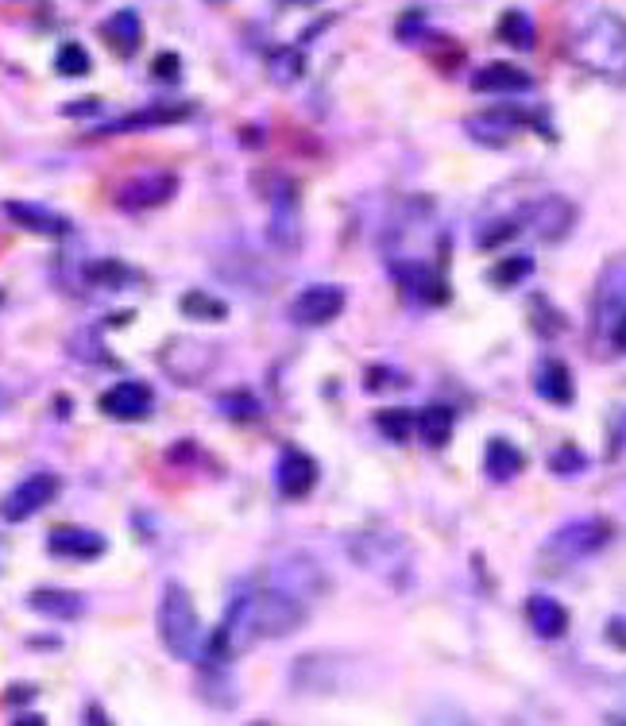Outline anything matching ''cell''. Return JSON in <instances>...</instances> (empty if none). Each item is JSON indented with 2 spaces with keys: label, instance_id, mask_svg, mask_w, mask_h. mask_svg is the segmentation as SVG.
Masks as SVG:
<instances>
[{
  "label": "cell",
  "instance_id": "cell-3",
  "mask_svg": "<svg viewBox=\"0 0 626 726\" xmlns=\"http://www.w3.org/2000/svg\"><path fill=\"white\" fill-rule=\"evenodd\" d=\"M592 344L603 360L626 355V255L603 263L592 298Z\"/></svg>",
  "mask_w": 626,
  "mask_h": 726
},
{
  "label": "cell",
  "instance_id": "cell-27",
  "mask_svg": "<svg viewBox=\"0 0 626 726\" xmlns=\"http://www.w3.org/2000/svg\"><path fill=\"white\" fill-rule=\"evenodd\" d=\"M495 35H499L503 43H510V47L518 51H530L534 47V20L526 9H507L499 16V28H495Z\"/></svg>",
  "mask_w": 626,
  "mask_h": 726
},
{
  "label": "cell",
  "instance_id": "cell-31",
  "mask_svg": "<svg viewBox=\"0 0 626 726\" xmlns=\"http://www.w3.org/2000/svg\"><path fill=\"white\" fill-rule=\"evenodd\" d=\"M375 429H380L387 441L403 444L414 433V414L410 410H380L375 414Z\"/></svg>",
  "mask_w": 626,
  "mask_h": 726
},
{
  "label": "cell",
  "instance_id": "cell-23",
  "mask_svg": "<svg viewBox=\"0 0 626 726\" xmlns=\"http://www.w3.org/2000/svg\"><path fill=\"white\" fill-rule=\"evenodd\" d=\"M572 206L561 198H549L541 201V206H530V221H526V229H534L541 240H561L564 232L572 229Z\"/></svg>",
  "mask_w": 626,
  "mask_h": 726
},
{
  "label": "cell",
  "instance_id": "cell-8",
  "mask_svg": "<svg viewBox=\"0 0 626 726\" xmlns=\"http://www.w3.org/2000/svg\"><path fill=\"white\" fill-rule=\"evenodd\" d=\"M178 194V174H140V178H128L112 194V206L120 213H147V209L167 206Z\"/></svg>",
  "mask_w": 626,
  "mask_h": 726
},
{
  "label": "cell",
  "instance_id": "cell-22",
  "mask_svg": "<svg viewBox=\"0 0 626 726\" xmlns=\"http://www.w3.org/2000/svg\"><path fill=\"white\" fill-rule=\"evenodd\" d=\"M101 35H105V43H109L112 55L132 58L135 51H140V43H143V24H140V16H135L132 9H120L101 24Z\"/></svg>",
  "mask_w": 626,
  "mask_h": 726
},
{
  "label": "cell",
  "instance_id": "cell-5",
  "mask_svg": "<svg viewBox=\"0 0 626 726\" xmlns=\"http://www.w3.org/2000/svg\"><path fill=\"white\" fill-rule=\"evenodd\" d=\"M349 557L356 569L380 576L391 587H410L414 580V549L403 534H391V529H360L349 537Z\"/></svg>",
  "mask_w": 626,
  "mask_h": 726
},
{
  "label": "cell",
  "instance_id": "cell-4",
  "mask_svg": "<svg viewBox=\"0 0 626 726\" xmlns=\"http://www.w3.org/2000/svg\"><path fill=\"white\" fill-rule=\"evenodd\" d=\"M155 626H160V641L171 657H178V661H201L206 657L209 630L201 626V615L194 607L190 592L183 584H175V580L163 587Z\"/></svg>",
  "mask_w": 626,
  "mask_h": 726
},
{
  "label": "cell",
  "instance_id": "cell-18",
  "mask_svg": "<svg viewBox=\"0 0 626 726\" xmlns=\"http://www.w3.org/2000/svg\"><path fill=\"white\" fill-rule=\"evenodd\" d=\"M28 607L43 618H58V623H74V618L86 615V595L66 592V587H35L28 595Z\"/></svg>",
  "mask_w": 626,
  "mask_h": 726
},
{
  "label": "cell",
  "instance_id": "cell-39",
  "mask_svg": "<svg viewBox=\"0 0 626 726\" xmlns=\"http://www.w3.org/2000/svg\"><path fill=\"white\" fill-rule=\"evenodd\" d=\"M278 4H290V9H298L301 4V9H306V4H318V0H278Z\"/></svg>",
  "mask_w": 626,
  "mask_h": 726
},
{
  "label": "cell",
  "instance_id": "cell-34",
  "mask_svg": "<svg viewBox=\"0 0 626 726\" xmlns=\"http://www.w3.org/2000/svg\"><path fill=\"white\" fill-rule=\"evenodd\" d=\"M530 314H534V329H538V337H557V332H564V317L557 306H549L546 298H530Z\"/></svg>",
  "mask_w": 626,
  "mask_h": 726
},
{
  "label": "cell",
  "instance_id": "cell-26",
  "mask_svg": "<svg viewBox=\"0 0 626 726\" xmlns=\"http://www.w3.org/2000/svg\"><path fill=\"white\" fill-rule=\"evenodd\" d=\"M178 309H183V317H190V321H224V317H229V301H221L209 290H186Z\"/></svg>",
  "mask_w": 626,
  "mask_h": 726
},
{
  "label": "cell",
  "instance_id": "cell-1",
  "mask_svg": "<svg viewBox=\"0 0 626 726\" xmlns=\"http://www.w3.org/2000/svg\"><path fill=\"white\" fill-rule=\"evenodd\" d=\"M309 607H314V603H306L286 584H278L271 572L244 580V584L232 592L221 626L209 634L206 657H201V661L229 664V661H237V657H244L248 649L263 646V641L290 638L298 626H306Z\"/></svg>",
  "mask_w": 626,
  "mask_h": 726
},
{
  "label": "cell",
  "instance_id": "cell-20",
  "mask_svg": "<svg viewBox=\"0 0 626 726\" xmlns=\"http://www.w3.org/2000/svg\"><path fill=\"white\" fill-rule=\"evenodd\" d=\"M526 623H530V630L538 634V638L557 641L569 630V610H564V603H557L553 595L538 592L526 600Z\"/></svg>",
  "mask_w": 626,
  "mask_h": 726
},
{
  "label": "cell",
  "instance_id": "cell-30",
  "mask_svg": "<svg viewBox=\"0 0 626 726\" xmlns=\"http://www.w3.org/2000/svg\"><path fill=\"white\" fill-rule=\"evenodd\" d=\"M301 74H306V55H301L298 47H283L271 55V78H275L278 86H290Z\"/></svg>",
  "mask_w": 626,
  "mask_h": 726
},
{
  "label": "cell",
  "instance_id": "cell-2",
  "mask_svg": "<svg viewBox=\"0 0 626 726\" xmlns=\"http://www.w3.org/2000/svg\"><path fill=\"white\" fill-rule=\"evenodd\" d=\"M572 63L611 86H626V20L618 12H592L569 40Z\"/></svg>",
  "mask_w": 626,
  "mask_h": 726
},
{
  "label": "cell",
  "instance_id": "cell-38",
  "mask_svg": "<svg viewBox=\"0 0 626 726\" xmlns=\"http://www.w3.org/2000/svg\"><path fill=\"white\" fill-rule=\"evenodd\" d=\"M626 449V414L615 421V444H607V457H623Z\"/></svg>",
  "mask_w": 626,
  "mask_h": 726
},
{
  "label": "cell",
  "instance_id": "cell-11",
  "mask_svg": "<svg viewBox=\"0 0 626 726\" xmlns=\"http://www.w3.org/2000/svg\"><path fill=\"white\" fill-rule=\"evenodd\" d=\"M58 475L55 472H35V475H28L24 483H17L12 487V495L4 498V518L9 521H28V518H35V514L43 510L47 503H55V495H58Z\"/></svg>",
  "mask_w": 626,
  "mask_h": 726
},
{
  "label": "cell",
  "instance_id": "cell-17",
  "mask_svg": "<svg viewBox=\"0 0 626 726\" xmlns=\"http://www.w3.org/2000/svg\"><path fill=\"white\" fill-rule=\"evenodd\" d=\"M4 213H9L20 229L35 232V237H47V240H63V237H70L74 232L70 217L55 213V209H47V206H35V201H9Z\"/></svg>",
  "mask_w": 626,
  "mask_h": 726
},
{
  "label": "cell",
  "instance_id": "cell-12",
  "mask_svg": "<svg viewBox=\"0 0 626 726\" xmlns=\"http://www.w3.org/2000/svg\"><path fill=\"white\" fill-rule=\"evenodd\" d=\"M105 418L117 421H143L151 418V406H155V395H151L147 383L140 380H120L117 387H109L101 398H97Z\"/></svg>",
  "mask_w": 626,
  "mask_h": 726
},
{
  "label": "cell",
  "instance_id": "cell-21",
  "mask_svg": "<svg viewBox=\"0 0 626 726\" xmlns=\"http://www.w3.org/2000/svg\"><path fill=\"white\" fill-rule=\"evenodd\" d=\"M526 472V452L510 444L507 437H492L484 449V475L492 483H510Z\"/></svg>",
  "mask_w": 626,
  "mask_h": 726
},
{
  "label": "cell",
  "instance_id": "cell-33",
  "mask_svg": "<svg viewBox=\"0 0 626 726\" xmlns=\"http://www.w3.org/2000/svg\"><path fill=\"white\" fill-rule=\"evenodd\" d=\"M89 55H86V47L81 43H63L58 47V55H55V70L63 74V78H81V74H89Z\"/></svg>",
  "mask_w": 626,
  "mask_h": 726
},
{
  "label": "cell",
  "instance_id": "cell-15",
  "mask_svg": "<svg viewBox=\"0 0 626 726\" xmlns=\"http://www.w3.org/2000/svg\"><path fill=\"white\" fill-rule=\"evenodd\" d=\"M47 549L63 561H97V557H105L109 541L86 526H55L47 537Z\"/></svg>",
  "mask_w": 626,
  "mask_h": 726
},
{
  "label": "cell",
  "instance_id": "cell-32",
  "mask_svg": "<svg viewBox=\"0 0 626 726\" xmlns=\"http://www.w3.org/2000/svg\"><path fill=\"white\" fill-rule=\"evenodd\" d=\"M587 464L592 460L584 457V452L576 449V444H561V449L549 457V472L553 475H561V480H572V475H584L587 472Z\"/></svg>",
  "mask_w": 626,
  "mask_h": 726
},
{
  "label": "cell",
  "instance_id": "cell-16",
  "mask_svg": "<svg viewBox=\"0 0 626 726\" xmlns=\"http://www.w3.org/2000/svg\"><path fill=\"white\" fill-rule=\"evenodd\" d=\"M534 391L549 406H572V398H576L572 367L564 360H557V355H541L538 367H534Z\"/></svg>",
  "mask_w": 626,
  "mask_h": 726
},
{
  "label": "cell",
  "instance_id": "cell-35",
  "mask_svg": "<svg viewBox=\"0 0 626 726\" xmlns=\"http://www.w3.org/2000/svg\"><path fill=\"white\" fill-rule=\"evenodd\" d=\"M217 406H221V414L232 421H252V418H260V410H263L252 395H221L217 398Z\"/></svg>",
  "mask_w": 626,
  "mask_h": 726
},
{
  "label": "cell",
  "instance_id": "cell-9",
  "mask_svg": "<svg viewBox=\"0 0 626 726\" xmlns=\"http://www.w3.org/2000/svg\"><path fill=\"white\" fill-rule=\"evenodd\" d=\"M349 306V294L344 286L337 283H314L290 301V321L294 324H306V329H321V324L337 321Z\"/></svg>",
  "mask_w": 626,
  "mask_h": 726
},
{
  "label": "cell",
  "instance_id": "cell-40",
  "mask_svg": "<svg viewBox=\"0 0 626 726\" xmlns=\"http://www.w3.org/2000/svg\"><path fill=\"white\" fill-rule=\"evenodd\" d=\"M607 723H618V726H623V723H626V715H615V718H607Z\"/></svg>",
  "mask_w": 626,
  "mask_h": 726
},
{
  "label": "cell",
  "instance_id": "cell-10",
  "mask_svg": "<svg viewBox=\"0 0 626 726\" xmlns=\"http://www.w3.org/2000/svg\"><path fill=\"white\" fill-rule=\"evenodd\" d=\"M391 275L410 301H421V306H444L449 301V283L426 260H391Z\"/></svg>",
  "mask_w": 626,
  "mask_h": 726
},
{
  "label": "cell",
  "instance_id": "cell-29",
  "mask_svg": "<svg viewBox=\"0 0 626 726\" xmlns=\"http://www.w3.org/2000/svg\"><path fill=\"white\" fill-rule=\"evenodd\" d=\"M534 275V260L526 252H515V255H503L499 263L492 267V283L499 286V290H510V286L526 283V278Z\"/></svg>",
  "mask_w": 626,
  "mask_h": 726
},
{
  "label": "cell",
  "instance_id": "cell-13",
  "mask_svg": "<svg viewBox=\"0 0 626 726\" xmlns=\"http://www.w3.org/2000/svg\"><path fill=\"white\" fill-rule=\"evenodd\" d=\"M190 105H175V101H155L151 109L128 112V117H117L109 124L97 128V135H128V132H147V128H167L178 124V120L190 117Z\"/></svg>",
  "mask_w": 626,
  "mask_h": 726
},
{
  "label": "cell",
  "instance_id": "cell-24",
  "mask_svg": "<svg viewBox=\"0 0 626 726\" xmlns=\"http://www.w3.org/2000/svg\"><path fill=\"white\" fill-rule=\"evenodd\" d=\"M414 429H418L421 444H429V449H444L452 437V429H457V410L444 403H433L426 406V410L414 418Z\"/></svg>",
  "mask_w": 626,
  "mask_h": 726
},
{
  "label": "cell",
  "instance_id": "cell-37",
  "mask_svg": "<svg viewBox=\"0 0 626 726\" xmlns=\"http://www.w3.org/2000/svg\"><path fill=\"white\" fill-rule=\"evenodd\" d=\"M178 74H183V63H178V55H160V58H155V78L175 81Z\"/></svg>",
  "mask_w": 626,
  "mask_h": 726
},
{
  "label": "cell",
  "instance_id": "cell-36",
  "mask_svg": "<svg viewBox=\"0 0 626 726\" xmlns=\"http://www.w3.org/2000/svg\"><path fill=\"white\" fill-rule=\"evenodd\" d=\"M372 380H367V391H383V387H406L403 372H391V367H372Z\"/></svg>",
  "mask_w": 626,
  "mask_h": 726
},
{
  "label": "cell",
  "instance_id": "cell-19",
  "mask_svg": "<svg viewBox=\"0 0 626 726\" xmlns=\"http://www.w3.org/2000/svg\"><path fill=\"white\" fill-rule=\"evenodd\" d=\"M472 89L476 94H530L534 78L526 70H518L515 63H487L472 74Z\"/></svg>",
  "mask_w": 626,
  "mask_h": 726
},
{
  "label": "cell",
  "instance_id": "cell-14",
  "mask_svg": "<svg viewBox=\"0 0 626 726\" xmlns=\"http://www.w3.org/2000/svg\"><path fill=\"white\" fill-rule=\"evenodd\" d=\"M275 487L283 498H306L318 487V460L301 449H286L275 468Z\"/></svg>",
  "mask_w": 626,
  "mask_h": 726
},
{
  "label": "cell",
  "instance_id": "cell-41",
  "mask_svg": "<svg viewBox=\"0 0 626 726\" xmlns=\"http://www.w3.org/2000/svg\"><path fill=\"white\" fill-rule=\"evenodd\" d=\"M4 403H9V395H4V387H0V406H4Z\"/></svg>",
  "mask_w": 626,
  "mask_h": 726
},
{
  "label": "cell",
  "instance_id": "cell-6",
  "mask_svg": "<svg viewBox=\"0 0 626 726\" xmlns=\"http://www.w3.org/2000/svg\"><path fill=\"white\" fill-rule=\"evenodd\" d=\"M611 537H615V526H611L607 518H572V521H564L561 529L549 534V541L541 544V553L557 564H576V561H584V557L603 553L611 544Z\"/></svg>",
  "mask_w": 626,
  "mask_h": 726
},
{
  "label": "cell",
  "instance_id": "cell-7",
  "mask_svg": "<svg viewBox=\"0 0 626 726\" xmlns=\"http://www.w3.org/2000/svg\"><path fill=\"white\" fill-rule=\"evenodd\" d=\"M526 124L538 128V135H553V132H549V124L538 117V112L518 109V105H495V109L476 112V117H468V120H464L468 135H472L476 143H487V147H503V143L515 140V135L523 132Z\"/></svg>",
  "mask_w": 626,
  "mask_h": 726
},
{
  "label": "cell",
  "instance_id": "cell-25",
  "mask_svg": "<svg viewBox=\"0 0 626 726\" xmlns=\"http://www.w3.org/2000/svg\"><path fill=\"white\" fill-rule=\"evenodd\" d=\"M526 221H530V206L518 209V213H507L499 221H487L484 229L476 232V248H499L507 240H515L518 232H526Z\"/></svg>",
  "mask_w": 626,
  "mask_h": 726
},
{
  "label": "cell",
  "instance_id": "cell-28",
  "mask_svg": "<svg viewBox=\"0 0 626 726\" xmlns=\"http://www.w3.org/2000/svg\"><path fill=\"white\" fill-rule=\"evenodd\" d=\"M81 275H86V283L97 286V290H120V286L135 278L120 260H89Z\"/></svg>",
  "mask_w": 626,
  "mask_h": 726
}]
</instances>
